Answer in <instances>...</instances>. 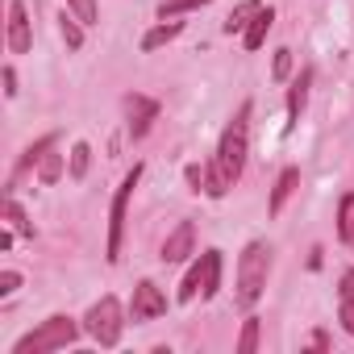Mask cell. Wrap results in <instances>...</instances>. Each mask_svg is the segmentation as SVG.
Wrapping results in <instances>:
<instances>
[{
    "label": "cell",
    "instance_id": "obj_10",
    "mask_svg": "<svg viewBox=\"0 0 354 354\" xmlns=\"http://www.w3.org/2000/svg\"><path fill=\"white\" fill-rule=\"evenodd\" d=\"M121 104H125V113H129V133H133V138H146L150 121L158 117V104L146 100V96H125Z\"/></svg>",
    "mask_w": 354,
    "mask_h": 354
},
{
    "label": "cell",
    "instance_id": "obj_22",
    "mask_svg": "<svg viewBox=\"0 0 354 354\" xmlns=\"http://www.w3.org/2000/svg\"><path fill=\"white\" fill-rule=\"evenodd\" d=\"M75 21H80V17H67V13L59 17V30H63V38H67V46H71V50H80V46H84V30H80Z\"/></svg>",
    "mask_w": 354,
    "mask_h": 354
},
{
    "label": "cell",
    "instance_id": "obj_1",
    "mask_svg": "<svg viewBox=\"0 0 354 354\" xmlns=\"http://www.w3.org/2000/svg\"><path fill=\"white\" fill-rule=\"evenodd\" d=\"M246 150H250V100H246V104L234 113V121L225 125V133H221V142H217V158H213L230 184L242 180V171H246Z\"/></svg>",
    "mask_w": 354,
    "mask_h": 354
},
{
    "label": "cell",
    "instance_id": "obj_21",
    "mask_svg": "<svg viewBox=\"0 0 354 354\" xmlns=\"http://www.w3.org/2000/svg\"><path fill=\"white\" fill-rule=\"evenodd\" d=\"M5 213H9V221H13V230H17V234H26V238H34V225H30V217H26V209H21V205H17L13 196L5 201Z\"/></svg>",
    "mask_w": 354,
    "mask_h": 354
},
{
    "label": "cell",
    "instance_id": "obj_5",
    "mask_svg": "<svg viewBox=\"0 0 354 354\" xmlns=\"http://www.w3.org/2000/svg\"><path fill=\"white\" fill-rule=\"evenodd\" d=\"M138 180H142V162H133V171H129L125 180H121V188H117V196H113V209H109V250H104V259H109V263H117V259H121V238H125V209H129V196H133Z\"/></svg>",
    "mask_w": 354,
    "mask_h": 354
},
{
    "label": "cell",
    "instance_id": "obj_18",
    "mask_svg": "<svg viewBox=\"0 0 354 354\" xmlns=\"http://www.w3.org/2000/svg\"><path fill=\"white\" fill-rule=\"evenodd\" d=\"M88 162H92V146H88V142H75V146H71L67 175H71V180H84V175H88Z\"/></svg>",
    "mask_w": 354,
    "mask_h": 354
},
{
    "label": "cell",
    "instance_id": "obj_19",
    "mask_svg": "<svg viewBox=\"0 0 354 354\" xmlns=\"http://www.w3.org/2000/svg\"><path fill=\"white\" fill-rule=\"evenodd\" d=\"M59 175H63V154H55V146H50V150L38 158V180H42V184H55Z\"/></svg>",
    "mask_w": 354,
    "mask_h": 354
},
{
    "label": "cell",
    "instance_id": "obj_25",
    "mask_svg": "<svg viewBox=\"0 0 354 354\" xmlns=\"http://www.w3.org/2000/svg\"><path fill=\"white\" fill-rule=\"evenodd\" d=\"M50 146H55V133H46L42 142H34V146L26 150V158H21V167H34V162H38V158H42V154L50 150Z\"/></svg>",
    "mask_w": 354,
    "mask_h": 354
},
{
    "label": "cell",
    "instance_id": "obj_15",
    "mask_svg": "<svg viewBox=\"0 0 354 354\" xmlns=\"http://www.w3.org/2000/svg\"><path fill=\"white\" fill-rule=\"evenodd\" d=\"M263 5H259V0H242V5L225 17V34H246V26L254 21V13H259Z\"/></svg>",
    "mask_w": 354,
    "mask_h": 354
},
{
    "label": "cell",
    "instance_id": "obj_23",
    "mask_svg": "<svg viewBox=\"0 0 354 354\" xmlns=\"http://www.w3.org/2000/svg\"><path fill=\"white\" fill-rule=\"evenodd\" d=\"M67 5L80 17V26H96V0H67Z\"/></svg>",
    "mask_w": 354,
    "mask_h": 354
},
{
    "label": "cell",
    "instance_id": "obj_29",
    "mask_svg": "<svg viewBox=\"0 0 354 354\" xmlns=\"http://www.w3.org/2000/svg\"><path fill=\"white\" fill-rule=\"evenodd\" d=\"M337 296H354V267L342 275V283H337Z\"/></svg>",
    "mask_w": 354,
    "mask_h": 354
},
{
    "label": "cell",
    "instance_id": "obj_6",
    "mask_svg": "<svg viewBox=\"0 0 354 354\" xmlns=\"http://www.w3.org/2000/svg\"><path fill=\"white\" fill-rule=\"evenodd\" d=\"M121 300L117 296H100L92 308H88V317H84V329L100 342V346H117L121 342Z\"/></svg>",
    "mask_w": 354,
    "mask_h": 354
},
{
    "label": "cell",
    "instance_id": "obj_13",
    "mask_svg": "<svg viewBox=\"0 0 354 354\" xmlns=\"http://www.w3.org/2000/svg\"><path fill=\"white\" fill-rule=\"evenodd\" d=\"M271 21H275V9H271V5H263V9L254 13V21L246 26V34H242L246 50H259V46L267 42V30H271Z\"/></svg>",
    "mask_w": 354,
    "mask_h": 354
},
{
    "label": "cell",
    "instance_id": "obj_26",
    "mask_svg": "<svg viewBox=\"0 0 354 354\" xmlns=\"http://www.w3.org/2000/svg\"><path fill=\"white\" fill-rule=\"evenodd\" d=\"M337 317H342V325H346V333L354 337V296H342V308H337Z\"/></svg>",
    "mask_w": 354,
    "mask_h": 354
},
{
    "label": "cell",
    "instance_id": "obj_24",
    "mask_svg": "<svg viewBox=\"0 0 354 354\" xmlns=\"http://www.w3.org/2000/svg\"><path fill=\"white\" fill-rule=\"evenodd\" d=\"M271 75H275V80H288V75H292V50H288V46H279V50H275Z\"/></svg>",
    "mask_w": 354,
    "mask_h": 354
},
{
    "label": "cell",
    "instance_id": "obj_2",
    "mask_svg": "<svg viewBox=\"0 0 354 354\" xmlns=\"http://www.w3.org/2000/svg\"><path fill=\"white\" fill-rule=\"evenodd\" d=\"M267 271H271V246L267 242H250L238 259V304L250 308L263 288H267Z\"/></svg>",
    "mask_w": 354,
    "mask_h": 354
},
{
    "label": "cell",
    "instance_id": "obj_9",
    "mask_svg": "<svg viewBox=\"0 0 354 354\" xmlns=\"http://www.w3.org/2000/svg\"><path fill=\"white\" fill-rule=\"evenodd\" d=\"M192 242H196V225L192 221H180V225L167 234V242H162V263H184L192 254Z\"/></svg>",
    "mask_w": 354,
    "mask_h": 354
},
{
    "label": "cell",
    "instance_id": "obj_27",
    "mask_svg": "<svg viewBox=\"0 0 354 354\" xmlns=\"http://www.w3.org/2000/svg\"><path fill=\"white\" fill-rule=\"evenodd\" d=\"M21 288V275L17 271H5V275H0V296H13Z\"/></svg>",
    "mask_w": 354,
    "mask_h": 354
},
{
    "label": "cell",
    "instance_id": "obj_20",
    "mask_svg": "<svg viewBox=\"0 0 354 354\" xmlns=\"http://www.w3.org/2000/svg\"><path fill=\"white\" fill-rule=\"evenodd\" d=\"M259 350V317L242 321V337H238V354H254Z\"/></svg>",
    "mask_w": 354,
    "mask_h": 354
},
{
    "label": "cell",
    "instance_id": "obj_14",
    "mask_svg": "<svg viewBox=\"0 0 354 354\" xmlns=\"http://www.w3.org/2000/svg\"><path fill=\"white\" fill-rule=\"evenodd\" d=\"M337 238L354 250V192H346L337 205Z\"/></svg>",
    "mask_w": 354,
    "mask_h": 354
},
{
    "label": "cell",
    "instance_id": "obj_11",
    "mask_svg": "<svg viewBox=\"0 0 354 354\" xmlns=\"http://www.w3.org/2000/svg\"><path fill=\"white\" fill-rule=\"evenodd\" d=\"M308 84H313V67H304L296 80H292V88H288V129L300 121V113H304V100H308Z\"/></svg>",
    "mask_w": 354,
    "mask_h": 354
},
{
    "label": "cell",
    "instance_id": "obj_17",
    "mask_svg": "<svg viewBox=\"0 0 354 354\" xmlns=\"http://www.w3.org/2000/svg\"><path fill=\"white\" fill-rule=\"evenodd\" d=\"M205 5H213V0H162V5H158V17H162V21H175L180 13H192V9H205Z\"/></svg>",
    "mask_w": 354,
    "mask_h": 354
},
{
    "label": "cell",
    "instance_id": "obj_8",
    "mask_svg": "<svg viewBox=\"0 0 354 354\" xmlns=\"http://www.w3.org/2000/svg\"><path fill=\"white\" fill-rule=\"evenodd\" d=\"M34 46V30H30V13L21 0H9V50L13 55H26Z\"/></svg>",
    "mask_w": 354,
    "mask_h": 354
},
{
    "label": "cell",
    "instance_id": "obj_12",
    "mask_svg": "<svg viewBox=\"0 0 354 354\" xmlns=\"http://www.w3.org/2000/svg\"><path fill=\"white\" fill-rule=\"evenodd\" d=\"M296 184H300V171H296V167H288V171L279 175V180H275V188H271V201H267V213H271V217H279V209L288 205V196L296 192Z\"/></svg>",
    "mask_w": 354,
    "mask_h": 354
},
{
    "label": "cell",
    "instance_id": "obj_4",
    "mask_svg": "<svg viewBox=\"0 0 354 354\" xmlns=\"http://www.w3.org/2000/svg\"><path fill=\"white\" fill-rule=\"evenodd\" d=\"M217 288H221V250H205L201 254V263L184 275V283H180V300L188 304V300H213L217 296Z\"/></svg>",
    "mask_w": 354,
    "mask_h": 354
},
{
    "label": "cell",
    "instance_id": "obj_3",
    "mask_svg": "<svg viewBox=\"0 0 354 354\" xmlns=\"http://www.w3.org/2000/svg\"><path fill=\"white\" fill-rule=\"evenodd\" d=\"M75 337H80V325H75L71 317L55 313V317H46L34 333H26V337L13 346V354H50V350H67Z\"/></svg>",
    "mask_w": 354,
    "mask_h": 354
},
{
    "label": "cell",
    "instance_id": "obj_16",
    "mask_svg": "<svg viewBox=\"0 0 354 354\" xmlns=\"http://www.w3.org/2000/svg\"><path fill=\"white\" fill-rule=\"evenodd\" d=\"M180 21H162V26H154L146 38H142V50H158V46H167V42H175V38H180Z\"/></svg>",
    "mask_w": 354,
    "mask_h": 354
},
{
    "label": "cell",
    "instance_id": "obj_7",
    "mask_svg": "<svg viewBox=\"0 0 354 354\" xmlns=\"http://www.w3.org/2000/svg\"><path fill=\"white\" fill-rule=\"evenodd\" d=\"M129 313H133V321H154V317H162V313H167V296L158 292V283L142 279V283L133 288V304H129Z\"/></svg>",
    "mask_w": 354,
    "mask_h": 354
},
{
    "label": "cell",
    "instance_id": "obj_28",
    "mask_svg": "<svg viewBox=\"0 0 354 354\" xmlns=\"http://www.w3.org/2000/svg\"><path fill=\"white\" fill-rule=\"evenodd\" d=\"M188 184H192V188H196V192H201V188H205V167H196V162H192V167H188Z\"/></svg>",
    "mask_w": 354,
    "mask_h": 354
},
{
    "label": "cell",
    "instance_id": "obj_30",
    "mask_svg": "<svg viewBox=\"0 0 354 354\" xmlns=\"http://www.w3.org/2000/svg\"><path fill=\"white\" fill-rule=\"evenodd\" d=\"M5 96H17V71L5 67Z\"/></svg>",
    "mask_w": 354,
    "mask_h": 354
}]
</instances>
